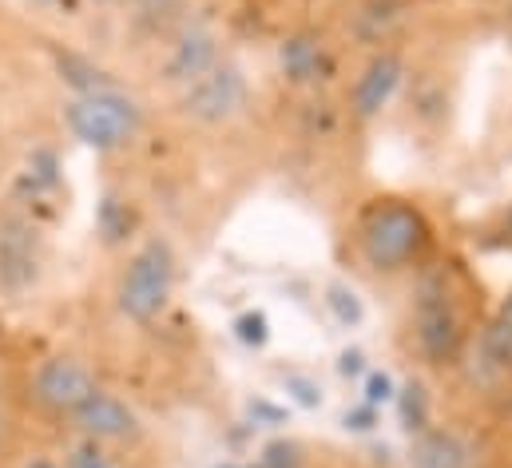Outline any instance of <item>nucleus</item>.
<instances>
[{
  "label": "nucleus",
  "instance_id": "1",
  "mask_svg": "<svg viewBox=\"0 0 512 468\" xmlns=\"http://www.w3.org/2000/svg\"><path fill=\"white\" fill-rule=\"evenodd\" d=\"M429 219L409 199H378L358 219V254L374 274H401L429 250Z\"/></svg>",
  "mask_w": 512,
  "mask_h": 468
},
{
  "label": "nucleus",
  "instance_id": "2",
  "mask_svg": "<svg viewBox=\"0 0 512 468\" xmlns=\"http://www.w3.org/2000/svg\"><path fill=\"white\" fill-rule=\"evenodd\" d=\"M64 123L72 131V139H80L92 151H120L131 139H139L143 131V108L139 100H131L120 88H92V92H76L64 104Z\"/></svg>",
  "mask_w": 512,
  "mask_h": 468
},
{
  "label": "nucleus",
  "instance_id": "15",
  "mask_svg": "<svg viewBox=\"0 0 512 468\" xmlns=\"http://www.w3.org/2000/svg\"><path fill=\"white\" fill-rule=\"evenodd\" d=\"M239 338L262 346V342H266V318H262V314H247V318H239Z\"/></svg>",
  "mask_w": 512,
  "mask_h": 468
},
{
  "label": "nucleus",
  "instance_id": "3",
  "mask_svg": "<svg viewBox=\"0 0 512 468\" xmlns=\"http://www.w3.org/2000/svg\"><path fill=\"white\" fill-rule=\"evenodd\" d=\"M413 338L429 365H453L465 346V314L445 274H425L413 302Z\"/></svg>",
  "mask_w": 512,
  "mask_h": 468
},
{
  "label": "nucleus",
  "instance_id": "9",
  "mask_svg": "<svg viewBox=\"0 0 512 468\" xmlns=\"http://www.w3.org/2000/svg\"><path fill=\"white\" fill-rule=\"evenodd\" d=\"M401 76H405V60L397 52H378L370 56V64L362 68V76L354 80V92H350V108L362 123H370L374 116H382L393 100V92L401 88Z\"/></svg>",
  "mask_w": 512,
  "mask_h": 468
},
{
  "label": "nucleus",
  "instance_id": "19",
  "mask_svg": "<svg viewBox=\"0 0 512 468\" xmlns=\"http://www.w3.org/2000/svg\"><path fill=\"white\" fill-rule=\"evenodd\" d=\"M0 437H4V421H0Z\"/></svg>",
  "mask_w": 512,
  "mask_h": 468
},
{
  "label": "nucleus",
  "instance_id": "12",
  "mask_svg": "<svg viewBox=\"0 0 512 468\" xmlns=\"http://www.w3.org/2000/svg\"><path fill=\"white\" fill-rule=\"evenodd\" d=\"M282 64L294 80H314L322 72V48L318 44H306V40H290L282 48Z\"/></svg>",
  "mask_w": 512,
  "mask_h": 468
},
{
  "label": "nucleus",
  "instance_id": "14",
  "mask_svg": "<svg viewBox=\"0 0 512 468\" xmlns=\"http://www.w3.org/2000/svg\"><path fill=\"white\" fill-rule=\"evenodd\" d=\"M330 306H338L342 322H358L362 318V306L354 298V290H342V286H330Z\"/></svg>",
  "mask_w": 512,
  "mask_h": 468
},
{
  "label": "nucleus",
  "instance_id": "16",
  "mask_svg": "<svg viewBox=\"0 0 512 468\" xmlns=\"http://www.w3.org/2000/svg\"><path fill=\"white\" fill-rule=\"evenodd\" d=\"M100 8H135L139 0H96Z\"/></svg>",
  "mask_w": 512,
  "mask_h": 468
},
{
  "label": "nucleus",
  "instance_id": "6",
  "mask_svg": "<svg viewBox=\"0 0 512 468\" xmlns=\"http://www.w3.org/2000/svg\"><path fill=\"white\" fill-rule=\"evenodd\" d=\"M96 377L84 361L68 357V353H56V357H44L32 373V401L56 417H72L92 393H96Z\"/></svg>",
  "mask_w": 512,
  "mask_h": 468
},
{
  "label": "nucleus",
  "instance_id": "5",
  "mask_svg": "<svg viewBox=\"0 0 512 468\" xmlns=\"http://www.w3.org/2000/svg\"><path fill=\"white\" fill-rule=\"evenodd\" d=\"M251 104V84H247V72L239 64H215L207 76H199L195 84H187L175 100L179 116L191 119V123H203V127H219V123H231L247 112Z\"/></svg>",
  "mask_w": 512,
  "mask_h": 468
},
{
  "label": "nucleus",
  "instance_id": "10",
  "mask_svg": "<svg viewBox=\"0 0 512 468\" xmlns=\"http://www.w3.org/2000/svg\"><path fill=\"white\" fill-rule=\"evenodd\" d=\"M465 465H469V449L449 429H425V433H417L413 445H409V461H405V468H465Z\"/></svg>",
  "mask_w": 512,
  "mask_h": 468
},
{
  "label": "nucleus",
  "instance_id": "17",
  "mask_svg": "<svg viewBox=\"0 0 512 468\" xmlns=\"http://www.w3.org/2000/svg\"><path fill=\"white\" fill-rule=\"evenodd\" d=\"M24 468H60L56 461H48V457H36V461H28Z\"/></svg>",
  "mask_w": 512,
  "mask_h": 468
},
{
  "label": "nucleus",
  "instance_id": "11",
  "mask_svg": "<svg viewBox=\"0 0 512 468\" xmlns=\"http://www.w3.org/2000/svg\"><path fill=\"white\" fill-rule=\"evenodd\" d=\"M481 353L493 361V365H512V290L501 298L485 338H481Z\"/></svg>",
  "mask_w": 512,
  "mask_h": 468
},
{
  "label": "nucleus",
  "instance_id": "7",
  "mask_svg": "<svg viewBox=\"0 0 512 468\" xmlns=\"http://www.w3.org/2000/svg\"><path fill=\"white\" fill-rule=\"evenodd\" d=\"M68 421H72V429L84 441H96V445H131V441L143 437L139 413L131 409L124 397H116L108 389H96Z\"/></svg>",
  "mask_w": 512,
  "mask_h": 468
},
{
  "label": "nucleus",
  "instance_id": "4",
  "mask_svg": "<svg viewBox=\"0 0 512 468\" xmlns=\"http://www.w3.org/2000/svg\"><path fill=\"white\" fill-rule=\"evenodd\" d=\"M175 294V250L167 238H151L131 254L128 270L120 278L116 302L128 322H155Z\"/></svg>",
  "mask_w": 512,
  "mask_h": 468
},
{
  "label": "nucleus",
  "instance_id": "8",
  "mask_svg": "<svg viewBox=\"0 0 512 468\" xmlns=\"http://www.w3.org/2000/svg\"><path fill=\"white\" fill-rule=\"evenodd\" d=\"M215 64H223V48H219V36L203 24H191L183 28L175 40H171V52L163 60V80L171 88H187L195 84L199 76H207Z\"/></svg>",
  "mask_w": 512,
  "mask_h": 468
},
{
  "label": "nucleus",
  "instance_id": "18",
  "mask_svg": "<svg viewBox=\"0 0 512 468\" xmlns=\"http://www.w3.org/2000/svg\"><path fill=\"white\" fill-rule=\"evenodd\" d=\"M32 4H52V0H32Z\"/></svg>",
  "mask_w": 512,
  "mask_h": 468
},
{
  "label": "nucleus",
  "instance_id": "13",
  "mask_svg": "<svg viewBox=\"0 0 512 468\" xmlns=\"http://www.w3.org/2000/svg\"><path fill=\"white\" fill-rule=\"evenodd\" d=\"M64 468H120L108 453H104V445H96V441H84V445H76L72 453H68V461Z\"/></svg>",
  "mask_w": 512,
  "mask_h": 468
}]
</instances>
